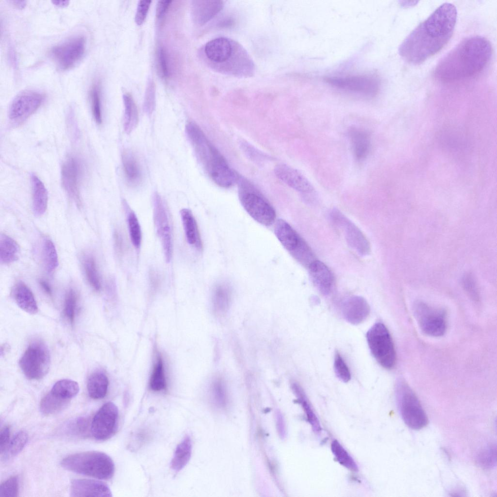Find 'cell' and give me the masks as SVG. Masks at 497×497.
Masks as SVG:
<instances>
[{"instance_id":"1","label":"cell","mask_w":497,"mask_h":497,"mask_svg":"<svg viewBox=\"0 0 497 497\" xmlns=\"http://www.w3.org/2000/svg\"><path fill=\"white\" fill-rule=\"evenodd\" d=\"M457 15L455 5L442 4L406 37L399 47L400 56L411 64L419 65L437 53L450 39Z\"/></svg>"},{"instance_id":"2","label":"cell","mask_w":497,"mask_h":497,"mask_svg":"<svg viewBox=\"0 0 497 497\" xmlns=\"http://www.w3.org/2000/svg\"><path fill=\"white\" fill-rule=\"evenodd\" d=\"M492 55V46L487 39L471 36L462 40L438 62L433 74L445 82L469 78L483 71Z\"/></svg>"},{"instance_id":"3","label":"cell","mask_w":497,"mask_h":497,"mask_svg":"<svg viewBox=\"0 0 497 497\" xmlns=\"http://www.w3.org/2000/svg\"><path fill=\"white\" fill-rule=\"evenodd\" d=\"M61 464L67 470L100 480L110 479L115 473V464L111 458L98 451L68 455L62 460Z\"/></svg>"},{"instance_id":"4","label":"cell","mask_w":497,"mask_h":497,"mask_svg":"<svg viewBox=\"0 0 497 497\" xmlns=\"http://www.w3.org/2000/svg\"><path fill=\"white\" fill-rule=\"evenodd\" d=\"M396 395L402 418L410 428L419 430L428 423L427 416L419 399L408 384L399 380L396 384Z\"/></svg>"},{"instance_id":"5","label":"cell","mask_w":497,"mask_h":497,"mask_svg":"<svg viewBox=\"0 0 497 497\" xmlns=\"http://www.w3.org/2000/svg\"><path fill=\"white\" fill-rule=\"evenodd\" d=\"M274 232L283 247L304 267L308 268L316 260L310 247L286 221L278 219Z\"/></svg>"},{"instance_id":"6","label":"cell","mask_w":497,"mask_h":497,"mask_svg":"<svg viewBox=\"0 0 497 497\" xmlns=\"http://www.w3.org/2000/svg\"><path fill=\"white\" fill-rule=\"evenodd\" d=\"M370 350L378 363L386 369H391L396 364L395 347L390 332L381 322L374 324L366 333Z\"/></svg>"},{"instance_id":"7","label":"cell","mask_w":497,"mask_h":497,"mask_svg":"<svg viewBox=\"0 0 497 497\" xmlns=\"http://www.w3.org/2000/svg\"><path fill=\"white\" fill-rule=\"evenodd\" d=\"M50 363V354L47 346L42 342L35 341L26 349L19 364L27 378L39 380L48 373Z\"/></svg>"},{"instance_id":"8","label":"cell","mask_w":497,"mask_h":497,"mask_svg":"<svg viewBox=\"0 0 497 497\" xmlns=\"http://www.w3.org/2000/svg\"><path fill=\"white\" fill-rule=\"evenodd\" d=\"M240 202L248 214L260 224L268 226L273 224L276 212L268 201L250 186H241L239 192Z\"/></svg>"},{"instance_id":"9","label":"cell","mask_w":497,"mask_h":497,"mask_svg":"<svg viewBox=\"0 0 497 497\" xmlns=\"http://www.w3.org/2000/svg\"><path fill=\"white\" fill-rule=\"evenodd\" d=\"M413 313L419 328L425 334L440 337L445 333L447 317L444 310L417 301L413 306Z\"/></svg>"},{"instance_id":"10","label":"cell","mask_w":497,"mask_h":497,"mask_svg":"<svg viewBox=\"0 0 497 497\" xmlns=\"http://www.w3.org/2000/svg\"><path fill=\"white\" fill-rule=\"evenodd\" d=\"M85 43L83 35L70 37L52 47L50 52V57L59 70H67L82 58L85 51Z\"/></svg>"},{"instance_id":"11","label":"cell","mask_w":497,"mask_h":497,"mask_svg":"<svg viewBox=\"0 0 497 497\" xmlns=\"http://www.w3.org/2000/svg\"><path fill=\"white\" fill-rule=\"evenodd\" d=\"M44 99V95L37 91L28 90L19 93L9 108L10 122L15 126L22 124L39 108Z\"/></svg>"},{"instance_id":"12","label":"cell","mask_w":497,"mask_h":497,"mask_svg":"<svg viewBox=\"0 0 497 497\" xmlns=\"http://www.w3.org/2000/svg\"><path fill=\"white\" fill-rule=\"evenodd\" d=\"M326 81L339 90L367 97L374 96L380 88L378 80L367 75L334 77L327 78Z\"/></svg>"},{"instance_id":"13","label":"cell","mask_w":497,"mask_h":497,"mask_svg":"<svg viewBox=\"0 0 497 497\" xmlns=\"http://www.w3.org/2000/svg\"><path fill=\"white\" fill-rule=\"evenodd\" d=\"M118 410L112 402L104 404L95 414L91 425L93 436L104 441L114 435L118 428Z\"/></svg>"},{"instance_id":"14","label":"cell","mask_w":497,"mask_h":497,"mask_svg":"<svg viewBox=\"0 0 497 497\" xmlns=\"http://www.w3.org/2000/svg\"><path fill=\"white\" fill-rule=\"evenodd\" d=\"M153 220L166 260L169 262L172 254V237L169 217L164 201L157 193L153 197Z\"/></svg>"},{"instance_id":"15","label":"cell","mask_w":497,"mask_h":497,"mask_svg":"<svg viewBox=\"0 0 497 497\" xmlns=\"http://www.w3.org/2000/svg\"><path fill=\"white\" fill-rule=\"evenodd\" d=\"M83 166L77 157L69 156L63 163L61 168L62 185L69 197L80 207L81 205L80 184Z\"/></svg>"},{"instance_id":"16","label":"cell","mask_w":497,"mask_h":497,"mask_svg":"<svg viewBox=\"0 0 497 497\" xmlns=\"http://www.w3.org/2000/svg\"><path fill=\"white\" fill-rule=\"evenodd\" d=\"M206 169L213 181L220 187H230L237 181L236 174L218 150L214 153Z\"/></svg>"},{"instance_id":"17","label":"cell","mask_w":497,"mask_h":497,"mask_svg":"<svg viewBox=\"0 0 497 497\" xmlns=\"http://www.w3.org/2000/svg\"><path fill=\"white\" fill-rule=\"evenodd\" d=\"M274 172L279 179L298 192L311 194L314 191V188L309 180L298 170L288 165H277Z\"/></svg>"},{"instance_id":"18","label":"cell","mask_w":497,"mask_h":497,"mask_svg":"<svg viewBox=\"0 0 497 497\" xmlns=\"http://www.w3.org/2000/svg\"><path fill=\"white\" fill-rule=\"evenodd\" d=\"M335 225L343 228L348 244L359 254L366 256L370 253V244L364 233L344 215L339 217Z\"/></svg>"},{"instance_id":"19","label":"cell","mask_w":497,"mask_h":497,"mask_svg":"<svg viewBox=\"0 0 497 497\" xmlns=\"http://www.w3.org/2000/svg\"><path fill=\"white\" fill-rule=\"evenodd\" d=\"M70 496L74 497H112L111 491L105 483L90 479H75L70 484Z\"/></svg>"},{"instance_id":"20","label":"cell","mask_w":497,"mask_h":497,"mask_svg":"<svg viewBox=\"0 0 497 497\" xmlns=\"http://www.w3.org/2000/svg\"><path fill=\"white\" fill-rule=\"evenodd\" d=\"M185 132L198 158L206 167L215 147L209 142L202 131L195 123H188L185 127Z\"/></svg>"},{"instance_id":"21","label":"cell","mask_w":497,"mask_h":497,"mask_svg":"<svg viewBox=\"0 0 497 497\" xmlns=\"http://www.w3.org/2000/svg\"><path fill=\"white\" fill-rule=\"evenodd\" d=\"M370 306L363 297L353 296L347 298L342 305V312L344 318L351 324L363 322L370 313Z\"/></svg>"},{"instance_id":"22","label":"cell","mask_w":497,"mask_h":497,"mask_svg":"<svg viewBox=\"0 0 497 497\" xmlns=\"http://www.w3.org/2000/svg\"><path fill=\"white\" fill-rule=\"evenodd\" d=\"M309 273L313 282L323 295L331 292L333 278L328 267L323 262L315 260L308 267Z\"/></svg>"},{"instance_id":"23","label":"cell","mask_w":497,"mask_h":497,"mask_svg":"<svg viewBox=\"0 0 497 497\" xmlns=\"http://www.w3.org/2000/svg\"><path fill=\"white\" fill-rule=\"evenodd\" d=\"M348 133L354 157L358 162L363 161L370 151L371 143L369 133L364 129L357 127H351Z\"/></svg>"},{"instance_id":"24","label":"cell","mask_w":497,"mask_h":497,"mask_svg":"<svg viewBox=\"0 0 497 497\" xmlns=\"http://www.w3.org/2000/svg\"><path fill=\"white\" fill-rule=\"evenodd\" d=\"M233 48L228 38L218 37L209 41L205 47L207 57L215 63H223L232 55Z\"/></svg>"},{"instance_id":"25","label":"cell","mask_w":497,"mask_h":497,"mask_svg":"<svg viewBox=\"0 0 497 497\" xmlns=\"http://www.w3.org/2000/svg\"><path fill=\"white\" fill-rule=\"evenodd\" d=\"M232 291L230 285L225 282L215 286L212 297L214 313L218 316H221L228 311L231 303Z\"/></svg>"},{"instance_id":"26","label":"cell","mask_w":497,"mask_h":497,"mask_svg":"<svg viewBox=\"0 0 497 497\" xmlns=\"http://www.w3.org/2000/svg\"><path fill=\"white\" fill-rule=\"evenodd\" d=\"M122 162L125 177L127 182L132 186H137L142 181L143 174L140 164L133 152L124 151Z\"/></svg>"},{"instance_id":"27","label":"cell","mask_w":497,"mask_h":497,"mask_svg":"<svg viewBox=\"0 0 497 497\" xmlns=\"http://www.w3.org/2000/svg\"><path fill=\"white\" fill-rule=\"evenodd\" d=\"M13 296L17 304L22 310L31 315L37 313L38 306L33 294L24 282L17 283L13 290Z\"/></svg>"},{"instance_id":"28","label":"cell","mask_w":497,"mask_h":497,"mask_svg":"<svg viewBox=\"0 0 497 497\" xmlns=\"http://www.w3.org/2000/svg\"><path fill=\"white\" fill-rule=\"evenodd\" d=\"M222 6L221 1H193L192 13L194 19L198 24H204L220 11Z\"/></svg>"},{"instance_id":"29","label":"cell","mask_w":497,"mask_h":497,"mask_svg":"<svg viewBox=\"0 0 497 497\" xmlns=\"http://www.w3.org/2000/svg\"><path fill=\"white\" fill-rule=\"evenodd\" d=\"M32 187L33 209L35 215L40 216L46 212L48 202L47 190L43 182L35 174L31 176Z\"/></svg>"},{"instance_id":"30","label":"cell","mask_w":497,"mask_h":497,"mask_svg":"<svg viewBox=\"0 0 497 497\" xmlns=\"http://www.w3.org/2000/svg\"><path fill=\"white\" fill-rule=\"evenodd\" d=\"M180 215L188 243L200 250L202 248V242L197 221L191 211L183 208L181 210Z\"/></svg>"},{"instance_id":"31","label":"cell","mask_w":497,"mask_h":497,"mask_svg":"<svg viewBox=\"0 0 497 497\" xmlns=\"http://www.w3.org/2000/svg\"><path fill=\"white\" fill-rule=\"evenodd\" d=\"M291 387L298 398V400L302 407L307 419L310 424L313 431L316 433L320 432L322 428L320 422L313 411L303 389L298 384L295 382L292 383Z\"/></svg>"},{"instance_id":"32","label":"cell","mask_w":497,"mask_h":497,"mask_svg":"<svg viewBox=\"0 0 497 497\" xmlns=\"http://www.w3.org/2000/svg\"><path fill=\"white\" fill-rule=\"evenodd\" d=\"M192 453V441L186 435L177 445L171 461V467L176 472L182 470L189 462Z\"/></svg>"},{"instance_id":"33","label":"cell","mask_w":497,"mask_h":497,"mask_svg":"<svg viewBox=\"0 0 497 497\" xmlns=\"http://www.w3.org/2000/svg\"><path fill=\"white\" fill-rule=\"evenodd\" d=\"M20 248L18 244L10 236L0 235V261L2 264H10L16 261L19 257Z\"/></svg>"},{"instance_id":"34","label":"cell","mask_w":497,"mask_h":497,"mask_svg":"<svg viewBox=\"0 0 497 497\" xmlns=\"http://www.w3.org/2000/svg\"><path fill=\"white\" fill-rule=\"evenodd\" d=\"M108 384V378L104 373H93L89 377L87 382L89 396L95 399L104 398L107 393Z\"/></svg>"},{"instance_id":"35","label":"cell","mask_w":497,"mask_h":497,"mask_svg":"<svg viewBox=\"0 0 497 497\" xmlns=\"http://www.w3.org/2000/svg\"><path fill=\"white\" fill-rule=\"evenodd\" d=\"M69 401V399L62 398L50 392L41 399L40 411L45 415L55 414L65 409Z\"/></svg>"},{"instance_id":"36","label":"cell","mask_w":497,"mask_h":497,"mask_svg":"<svg viewBox=\"0 0 497 497\" xmlns=\"http://www.w3.org/2000/svg\"><path fill=\"white\" fill-rule=\"evenodd\" d=\"M124 117L123 127L125 132L129 134L137 126L138 115L136 106L132 97L128 93L123 95Z\"/></svg>"},{"instance_id":"37","label":"cell","mask_w":497,"mask_h":497,"mask_svg":"<svg viewBox=\"0 0 497 497\" xmlns=\"http://www.w3.org/2000/svg\"><path fill=\"white\" fill-rule=\"evenodd\" d=\"M80 387L77 382L69 379L57 381L52 386L50 392L64 399H69L79 393Z\"/></svg>"},{"instance_id":"38","label":"cell","mask_w":497,"mask_h":497,"mask_svg":"<svg viewBox=\"0 0 497 497\" xmlns=\"http://www.w3.org/2000/svg\"><path fill=\"white\" fill-rule=\"evenodd\" d=\"M331 447L336 460L341 465L350 471H358V467L355 461L338 441L333 440L331 442Z\"/></svg>"},{"instance_id":"39","label":"cell","mask_w":497,"mask_h":497,"mask_svg":"<svg viewBox=\"0 0 497 497\" xmlns=\"http://www.w3.org/2000/svg\"><path fill=\"white\" fill-rule=\"evenodd\" d=\"M42 256L45 267L49 274H52L58 265V254L52 241L46 239L42 247Z\"/></svg>"},{"instance_id":"40","label":"cell","mask_w":497,"mask_h":497,"mask_svg":"<svg viewBox=\"0 0 497 497\" xmlns=\"http://www.w3.org/2000/svg\"><path fill=\"white\" fill-rule=\"evenodd\" d=\"M83 266L86 279L90 285L96 291H99L101 283L96 263L94 257L88 255L83 259Z\"/></svg>"},{"instance_id":"41","label":"cell","mask_w":497,"mask_h":497,"mask_svg":"<svg viewBox=\"0 0 497 497\" xmlns=\"http://www.w3.org/2000/svg\"><path fill=\"white\" fill-rule=\"evenodd\" d=\"M149 386L154 391H160L166 389V381L165 374L163 362L162 358L159 357L155 364L150 381Z\"/></svg>"},{"instance_id":"42","label":"cell","mask_w":497,"mask_h":497,"mask_svg":"<svg viewBox=\"0 0 497 497\" xmlns=\"http://www.w3.org/2000/svg\"><path fill=\"white\" fill-rule=\"evenodd\" d=\"M476 462L478 465L484 469L493 468L497 463V447L496 444H489L478 453Z\"/></svg>"},{"instance_id":"43","label":"cell","mask_w":497,"mask_h":497,"mask_svg":"<svg viewBox=\"0 0 497 497\" xmlns=\"http://www.w3.org/2000/svg\"><path fill=\"white\" fill-rule=\"evenodd\" d=\"M127 222L131 240L133 245L139 248L141 243V230L137 217L133 211H129Z\"/></svg>"},{"instance_id":"44","label":"cell","mask_w":497,"mask_h":497,"mask_svg":"<svg viewBox=\"0 0 497 497\" xmlns=\"http://www.w3.org/2000/svg\"><path fill=\"white\" fill-rule=\"evenodd\" d=\"M28 440V435L24 431L18 432L13 438L8 447L6 448V455L7 457H14L19 453L26 445Z\"/></svg>"},{"instance_id":"45","label":"cell","mask_w":497,"mask_h":497,"mask_svg":"<svg viewBox=\"0 0 497 497\" xmlns=\"http://www.w3.org/2000/svg\"><path fill=\"white\" fill-rule=\"evenodd\" d=\"M92 112L94 120L98 124L102 122L100 91L99 83H95L90 90Z\"/></svg>"},{"instance_id":"46","label":"cell","mask_w":497,"mask_h":497,"mask_svg":"<svg viewBox=\"0 0 497 497\" xmlns=\"http://www.w3.org/2000/svg\"><path fill=\"white\" fill-rule=\"evenodd\" d=\"M461 284L463 289L472 299L474 300L479 299L478 288L476 279L472 273H465L462 276Z\"/></svg>"},{"instance_id":"47","label":"cell","mask_w":497,"mask_h":497,"mask_svg":"<svg viewBox=\"0 0 497 497\" xmlns=\"http://www.w3.org/2000/svg\"><path fill=\"white\" fill-rule=\"evenodd\" d=\"M18 496V480L17 476L10 477L0 486V497H17Z\"/></svg>"},{"instance_id":"48","label":"cell","mask_w":497,"mask_h":497,"mask_svg":"<svg viewBox=\"0 0 497 497\" xmlns=\"http://www.w3.org/2000/svg\"><path fill=\"white\" fill-rule=\"evenodd\" d=\"M334 369L336 376L342 381L347 382L350 381L351 374L348 367L337 351L334 356Z\"/></svg>"},{"instance_id":"49","label":"cell","mask_w":497,"mask_h":497,"mask_svg":"<svg viewBox=\"0 0 497 497\" xmlns=\"http://www.w3.org/2000/svg\"><path fill=\"white\" fill-rule=\"evenodd\" d=\"M77 304V295L74 290L71 289L67 292L64 302V313L69 322L73 324L74 321Z\"/></svg>"},{"instance_id":"50","label":"cell","mask_w":497,"mask_h":497,"mask_svg":"<svg viewBox=\"0 0 497 497\" xmlns=\"http://www.w3.org/2000/svg\"><path fill=\"white\" fill-rule=\"evenodd\" d=\"M88 421L84 417H79L69 422L67 426L68 432L75 436H83L87 433Z\"/></svg>"},{"instance_id":"51","label":"cell","mask_w":497,"mask_h":497,"mask_svg":"<svg viewBox=\"0 0 497 497\" xmlns=\"http://www.w3.org/2000/svg\"><path fill=\"white\" fill-rule=\"evenodd\" d=\"M155 106V89L152 82H150L147 89L144 102V110L148 115H151Z\"/></svg>"},{"instance_id":"52","label":"cell","mask_w":497,"mask_h":497,"mask_svg":"<svg viewBox=\"0 0 497 497\" xmlns=\"http://www.w3.org/2000/svg\"><path fill=\"white\" fill-rule=\"evenodd\" d=\"M151 2L150 0L139 1L135 16V21L137 25H141L145 21Z\"/></svg>"},{"instance_id":"53","label":"cell","mask_w":497,"mask_h":497,"mask_svg":"<svg viewBox=\"0 0 497 497\" xmlns=\"http://www.w3.org/2000/svg\"><path fill=\"white\" fill-rule=\"evenodd\" d=\"M158 67L162 77L164 78L167 77L168 71L167 68L166 55L163 49H160L158 53Z\"/></svg>"},{"instance_id":"54","label":"cell","mask_w":497,"mask_h":497,"mask_svg":"<svg viewBox=\"0 0 497 497\" xmlns=\"http://www.w3.org/2000/svg\"><path fill=\"white\" fill-rule=\"evenodd\" d=\"M9 438V428L8 426H4L1 429L0 432V450L1 454L4 452L7 447Z\"/></svg>"},{"instance_id":"55","label":"cell","mask_w":497,"mask_h":497,"mask_svg":"<svg viewBox=\"0 0 497 497\" xmlns=\"http://www.w3.org/2000/svg\"><path fill=\"white\" fill-rule=\"evenodd\" d=\"M171 0H159L157 4L156 15L158 18H162L168 8Z\"/></svg>"},{"instance_id":"56","label":"cell","mask_w":497,"mask_h":497,"mask_svg":"<svg viewBox=\"0 0 497 497\" xmlns=\"http://www.w3.org/2000/svg\"><path fill=\"white\" fill-rule=\"evenodd\" d=\"M114 242L116 250L119 254L123 252L124 244L121 234L117 231L114 233Z\"/></svg>"},{"instance_id":"57","label":"cell","mask_w":497,"mask_h":497,"mask_svg":"<svg viewBox=\"0 0 497 497\" xmlns=\"http://www.w3.org/2000/svg\"><path fill=\"white\" fill-rule=\"evenodd\" d=\"M149 279L151 287L154 289L157 288L160 282V277L158 272L154 270L150 271Z\"/></svg>"},{"instance_id":"58","label":"cell","mask_w":497,"mask_h":497,"mask_svg":"<svg viewBox=\"0 0 497 497\" xmlns=\"http://www.w3.org/2000/svg\"><path fill=\"white\" fill-rule=\"evenodd\" d=\"M39 284L43 290L48 295L51 296L52 294V290L49 283L43 280L39 281Z\"/></svg>"}]
</instances>
